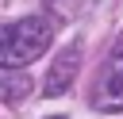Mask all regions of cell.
<instances>
[{"mask_svg":"<svg viewBox=\"0 0 123 119\" xmlns=\"http://www.w3.org/2000/svg\"><path fill=\"white\" fill-rule=\"evenodd\" d=\"M54 42V27L46 15H27V19H12L0 31V65L4 69H19L31 65L35 58L46 54V46Z\"/></svg>","mask_w":123,"mask_h":119,"instance_id":"6da1fadb","label":"cell"},{"mask_svg":"<svg viewBox=\"0 0 123 119\" xmlns=\"http://www.w3.org/2000/svg\"><path fill=\"white\" fill-rule=\"evenodd\" d=\"M92 107L104 111V115L123 111V38L111 46L108 61L100 65V77H96V88H92Z\"/></svg>","mask_w":123,"mask_h":119,"instance_id":"7a4b0ae2","label":"cell"},{"mask_svg":"<svg viewBox=\"0 0 123 119\" xmlns=\"http://www.w3.org/2000/svg\"><path fill=\"white\" fill-rule=\"evenodd\" d=\"M77 69H81V42H69V46L54 58V65H50V73H46V81H42V96H62V92H69Z\"/></svg>","mask_w":123,"mask_h":119,"instance_id":"3957f363","label":"cell"},{"mask_svg":"<svg viewBox=\"0 0 123 119\" xmlns=\"http://www.w3.org/2000/svg\"><path fill=\"white\" fill-rule=\"evenodd\" d=\"M27 88H31V81H27L23 73L4 69V100H8V104H15V100H19V92H27Z\"/></svg>","mask_w":123,"mask_h":119,"instance_id":"277c9868","label":"cell"},{"mask_svg":"<svg viewBox=\"0 0 123 119\" xmlns=\"http://www.w3.org/2000/svg\"><path fill=\"white\" fill-rule=\"evenodd\" d=\"M46 119H65V115H46Z\"/></svg>","mask_w":123,"mask_h":119,"instance_id":"5b68a950","label":"cell"}]
</instances>
